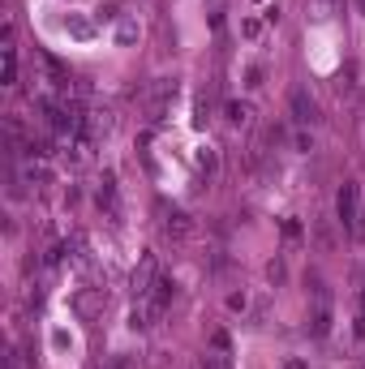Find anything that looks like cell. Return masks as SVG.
<instances>
[{
  "label": "cell",
  "instance_id": "3",
  "mask_svg": "<svg viewBox=\"0 0 365 369\" xmlns=\"http://www.w3.org/2000/svg\"><path fill=\"white\" fill-rule=\"evenodd\" d=\"M159 228H164V236H168V240H185V236L194 232V223H189V215H185V210H164V223H159Z\"/></svg>",
  "mask_w": 365,
  "mask_h": 369
},
{
  "label": "cell",
  "instance_id": "5",
  "mask_svg": "<svg viewBox=\"0 0 365 369\" xmlns=\"http://www.w3.org/2000/svg\"><path fill=\"white\" fill-rule=\"evenodd\" d=\"M99 206H107V210L116 215V176H112V172H107L103 185H99Z\"/></svg>",
  "mask_w": 365,
  "mask_h": 369
},
{
  "label": "cell",
  "instance_id": "7",
  "mask_svg": "<svg viewBox=\"0 0 365 369\" xmlns=\"http://www.w3.org/2000/svg\"><path fill=\"white\" fill-rule=\"evenodd\" d=\"M228 120L232 125H250V103H228Z\"/></svg>",
  "mask_w": 365,
  "mask_h": 369
},
{
  "label": "cell",
  "instance_id": "12",
  "mask_svg": "<svg viewBox=\"0 0 365 369\" xmlns=\"http://www.w3.org/2000/svg\"><path fill=\"white\" fill-rule=\"evenodd\" d=\"M356 236H365V210H361V219H356Z\"/></svg>",
  "mask_w": 365,
  "mask_h": 369
},
{
  "label": "cell",
  "instance_id": "6",
  "mask_svg": "<svg viewBox=\"0 0 365 369\" xmlns=\"http://www.w3.org/2000/svg\"><path fill=\"white\" fill-rule=\"evenodd\" d=\"M327 331H331V305H327V301H318V309H314V335L322 339Z\"/></svg>",
  "mask_w": 365,
  "mask_h": 369
},
{
  "label": "cell",
  "instance_id": "13",
  "mask_svg": "<svg viewBox=\"0 0 365 369\" xmlns=\"http://www.w3.org/2000/svg\"><path fill=\"white\" fill-rule=\"evenodd\" d=\"M284 369H305V365H301V360H288V365H284Z\"/></svg>",
  "mask_w": 365,
  "mask_h": 369
},
{
  "label": "cell",
  "instance_id": "1",
  "mask_svg": "<svg viewBox=\"0 0 365 369\" xmlns=\"http://www.w3.org/2000/svg\"><path fill=\"white\" fill-rule=\"evenodd\" d=\"M335 215H339L344 232H356V219H361V185L356 181H344V189L335 198Z\"/></svg>",
  "mask_w": 365,
  "mask_h": 369
},
{
  "label": "cell",
  "instance_id": "4",
  "mask_svg": "<svg viewBox=\"0 0 365 369\" xmlns=\"http://www.w3.org/2000/svg\"><path fill=\"white\" fill-rule=\"evenodd\" d=\"M159 279V267H155V254H147L142 258V267L134 271V296H147V288Z\"/></svg>",
  "mask_w": 365,
  "mask_h": 369
},
{
  "label": "cell",
  "instance_id": "11",
  "mask_svg": "<svg viewBox=\"0 0 365 369\" xmlns=\"http://www.w3.org/2000/svg\"><path fill=\"white\" fill-rule=\"evenodd\" d=\"M297 151H314V138L310 134H297Z\"/></svg>",
  "mask_w": 365,
  "mask_h": 369
},
{
  "label": "cell",
  "instance_id": "2",
  "mask_svg": "<svg viewBox=\"0 0 365 369\" xmlns=\"http://www.w3.org/2000/svg\"><path fill=\"white\" fill-rule=\"evenodd\" d=\"M288 107H292V120H297V125H318V103H314V95H310L305 86H297V90L288 95Z\"/></svg>",
  "mask_w": 365,
  "mask_h": 369
},
{
  "label": "cell",
  "instance_id": "9",
  "mask_svg": "<svg viewBox=\"0 0 365 369\" xmlns=\"http://www.w3.org/2000/svg\"><path fill=\"white\" fill-rule=\"evenodd\" d=\"M198 369H228V360H223V356H202Z\"/></svg>",
  "mask_w": 365,
  "mask_h": 369
},
{
  "label": "cell",
  "instance_id": "10",
  "mask_svg": "<svg viewBox=\"0 0 365 369\" xmlns=\"http://www.w3.org/2000/svg\"><path fill=\"white\" fill-rule=\"evenodd\" d=\"M284 236H288V240H301V223H297V219H284Z\"/></svg>",
  "mask_w": 365,
  "mask_h": 369
},
{
  "label": "cell",
  "instance_id": "8",
  "mask_svg": "<svg viewBox=\"0 0 365 369\" xmlns=\"http://www.w3.org/2000/svg\"><path fill=\"white\" fill-rule=\"evenodd\" d=\"M356 335H365V284L356 292Z\"/></svg>",
  "mask_w": 365,
  "mask_h": 369
}]
</instances>
